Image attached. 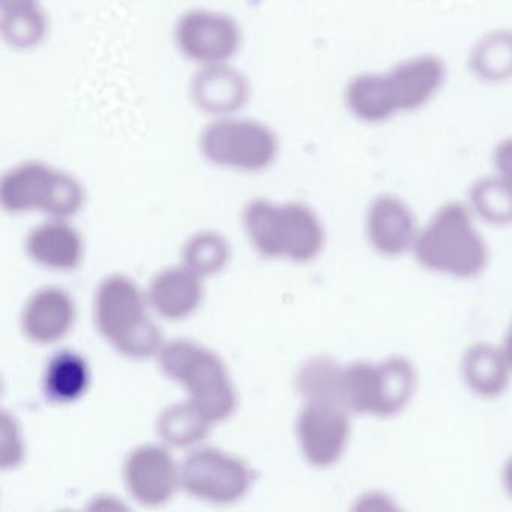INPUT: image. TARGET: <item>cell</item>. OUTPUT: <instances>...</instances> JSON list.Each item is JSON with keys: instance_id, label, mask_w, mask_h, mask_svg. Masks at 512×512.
I'll use <instances>...</instances> for the list:
<instances>
[{"instance_id": "obj_21", "label": "cell", "mask_w": 512, "mask_h": 512, "mask_svg": "<svg viewBox=\"0 0 512 512\" xmlns=\"http://www.w3.org/2000/svg\"><path fill=\"white\" fill-rule=\"evenodd\" d=\"M343 368L328 358L310 359L299 370L296 385L307 401L343 406ZM346 409V407H344Z\"/></svg>"}, {"instance_id": "obj_5", "label": "cell", "mask_w": 512, "mask_h": 512, "mask_svg": "<svg viewBox=\"0 0 512 512\" xmlns=\"http://www.w3.org/2000/svg\"><path fill=\"white\" fill-rule=\"evenodd\" d=\"M416 370L409 359L353 362L343 368V404L349 412L388 416L400 413L416 391Z\"/></svg>"}, {"instance_id": "obj_16", "label": "cell", "mask_w": 512, "mask_h": 512, "mask_svg": "<svg viewBox=\"0 0 512 512\" xmlns=\"http://www.w3.org/2000/svg\"><path fill=\"white\" fill-rule=\"evenodd\" d=\"M200 275L188 266L164 269L149 286V301L158 314L170 320L190 316L202 302Z\"/></svg>"}, {"instance_id": "obj_12", "label": "cell", "mask_w": 512, "mask_h": 512, "mask_svg": "<svg viewBox=\"0 0 512 512\" xmlns=\"http://www.w3.org/2000/svg\"><path fill=\"white\" fill-rule=\"evenodd\" d=\"M367 235L377 253L398 257L415 245L416 218L406 202L394 194H380L367 212Z\"/></svg>"}, {"instance_id": "obj_10", "label": "cell", "mask_w": 512, "mask_h": 512, "mask_svg": "<svg viewBox=\"0 0 512 512\" xmlns=\"http://www.w3.org/2000/svg\"><path fill=\"white\" fill-rule=\"evenodd\" d=\"M383 73L398 115L424 109L446 82L445 62L431 53L410 56Z\"/></svg>"}, {"instance_id": "obj_6", "label": "cell", "mask_w": 512, "mask_h": 512, "mask_svg": "<svg viewBox=\"0 0 512 512\" xmlns=\"http://www.w3.org/2000/svg\"><path fill=\"white\" fill-rule=\"evenodd\" d=\"M97 323L101 334L130 358H148L161 346L160 328L146 316L142 293L133 281L121 275L101 284Z\"/></svg>"}, {"instance_id": "obj_27", "label": "cell", "mask_w": 512, "mask_h": 512, "mask_svg": "<svg viewBox=\"0 0 512 512\" xmlns=\"http://www.w3.org/2000/svg\"><path fill=\"white\" fill-rule=\"evenodd\" d=\"M22 458V442L16 422L4 412L0 418V466L4 469L17 466Z\"/></svg>"}, {"instance_id": "obj_1", "label": "cell", "mask_w": 512, "mask_h": 512, "mask_svg": "<svg viewBox=\"0 0 512 512\" xmlns=\"http://www.w3.org/2000/svg\"><path fill=\"white\" fill-rule=\"evenodd\" d=\"M413 253L428 271L449 277H478L488 263V247L473 223L472 212L461 203L443 205L419 230Z\"/></svg>"}, {"instance_id": "obj_19", "label": "cell", "mask_w": 512, "mask_h": 512, "mask_svg": "<svg viewBox=\"0 0 512 512\" xmlns=\"http://www.w3.org/2000/svg\"><path fill=\"white\" fill-rule=\"evenodd\" d=\"M0 29L5 43L16 50L38 49L49 34V19L41 0H0Z\"/></svg>"}, {"instance_id": "obj_20", "label": "cell", "mask_w": 512, "mask_h": 512, "mask_svg": "<svg viewBox=\"0 0 512 512\" xmlns=\"http://www.w3.org/2000/svg\"><path fill=\"white\" fill-rule=\"evenodd\" d=\"M29 256L53 269H74L82 260L83 244L79 233L65 223H46L32 230L26 242Z\"/></svg>"}, {"instance_id": "obj_18", "label": "cell", "mask_w": 512, "mask_h": 512, "mask_svg": "<svg viewBox=\"0 0 512 512\" xmlns=\"http://www.w3.org/2000/svg\"><path fill=\"white\" fill-rule=\"evenodd\" d=\"M461 371L470 391L490 400L506 391L512 367L503 349L491 344H476L464 353Z\"/></svg>"}, {"instance_id": "obj_15", "label": "cell", "mask_w": 512, "mask_h": 512, "mask_svg": "<svg viewBox=\"0 0 512 512\" xmlns=\"http://www.w3.org/2000/svg\"><path fill=\"white\" fill-rule=\"evenodd\" d=\"M74 316L76 308L70 295L50 287L29 299L23 311V331L35 343H55L70 331Z\"/></svg>"}, {"instance_id": "obj_4", "label": "cell", "mask_w": 512, "mask_h": 512, "mask_svg": "<svg viewBox=\"0 0 512 512\" xmlns=\"http://www.w3.org/2000/svg\"><path fill=\"white\" fill-rule=\"evenodd\" d=\"M167 376L187 388L190 401L211 422L229 418L236 407V395L226 367L215 353L193 341L176 340L160 353Z\"/></svg>"}, {"instance_id": "obj_14", "label": "cell", "mask_w": 512, "mask_h": 512, "mask_svg": "<svg viewBox=\"0 0 512 512\" xmlns=\"http://www.w3.org/2000/svg\"><path fill=\"white\" fill-rule=\"evenodd\" d=\"M191 97L203 112L215 116L233 115L250 100L247 79L229 65L199 68L191 83Z\"/></svg>"}, {"instance_id": "obj_17", "label": "cell", "mask_w": 512, "mask_h": 512, "mask_svg": "<svg viewBox=\"0 0 512 512\" xmlns=\"http://www.w3.org/2000/svg\"><path fill=\"white\" fill-rule=\"evenodd\" d=\"M343 101L347 112L362 124H385L398 116L385 73L356 74L344 88Z\"/></svg>"}, {"instance_id": "obj_25", "label": "cell", "mask_w": 512, "mask_h": 512, "mask_svg": "<svg viewBox=\"0 0 512 512\" xmlns=\"http://www.w3.org/2000/svg\"><path fill=\"white\" fill-rule=\"evenodd\" d=\"M470 65L473 73L485 82L512 79V32H494L479 41Z\"/></svg>"}, {"instance_id": "obj_3", "label": "cell", "mask_w": 512, "mask_h": 512, "mask_svg": "<svg viewBox=\"0 0 512 512\" xmlns=\"http://www.w3.org/2000/svg\"><path fill=\"white\" fill-rule=\"evenodd\" d=\"M0 203L5 211H43L55 218L76 215L85 203L79 179L44 161H25L2 176Z\"/></svg>"}, {"instance_id": "obj_2", "label": "cell", "mask_w": 512, "mask_h": 512, "mask_svg": "<svg viewBox=\"0 0 512 512\" xmlns=\"http://www.w3.org/2000/svg\"><path fill=\"white\" fill-rule=\"evenodd\" d=\"M197 149L212 166L257 173L277 161L281 142L268 122L233 113L209 119L197 134Z\"/></svg>"}, {"instance_id": "obj_24", "label": "cell", "mask_w": 512, "mask_h": 512, "mask_svg": "<svg viewBox=\"0 0 512 512\" xmlns=\"http://www.w3.org/2000/svg\"><path fill=\"white\" fill-rule=\"evenodd\" d=\"M88 383V365L76 353H59L50 362L46 374V392L50 400L56 403L77 400L88 388Z\"/></svg>"}, {"instance_id": "obj_28", "label": "cell", "mask_w": 512, "mask_h": 512, "mask_svg": "<svg viewBox=\"0 0 512 512\" xmlns=\"http://www.w3.org/2000/svg\"><path fill=\"white\" fill-rule=\"evenodd\" d=\"M493 166L496 173L512 181V136L497 143L493 151Z\"/></svg>"}, {"instance_id": "obj_13", "label": "cell", "mask_w": 512, "mask_h": 512, "mask_svg": "<svg viewBox=\"0 0 512 512\" xmlns=\"http://www.w3.org/2000/svg\"><path fill=\"white\" fill-rule=\"evenodd\" d=\"M275 239L278 256L293 262L316 259L325 244V232L317 215L302 203L277 205Z\"/></svg>"}, {"instance_id": "obj_22", "label": "cell", "mask_w": 512, "mask_h": 512, "mask_svg": "<svg viewBox=\"0 0 512 512\" xmlns=\"http://www.w3.org/2000/svg\"><path fill=\"white\" fill-rule=\"evenodd\" d=\"M212 422L191 401L167 407L158 421L161 439L175 448H188L208 436Z\"/></svg>"}, {"instance_id": "obj_8", "label": "cell", "mask_w": 512, "mask_h": 512, "mask_svg": "<svg viewBox=\"0 0 512 512\" xmlns=\"http://www.w3.org/2000/svg\"><path fill=\"white\" fill-rule=\"evenodd\" d=\"M181 484L197 499L226 505L245 496L251 473L239 458L218 449H202L184 461Z\"/></svg>"}, {"instance_id": "obj_29", "label": "cell", "mask_w": 512, "mask_h": 512, "mask_svg": "<svg viewBox=\"0 0 512 512\" xmlns=\"http://www.w3.org/2000/svg\"><path fill=\"white\" fill-rule=\"evenodd\" d=\"M502 481L506 493H508V496L512 499V457H509V460L506 461L505 466H503Z\"/></svg>"}, {"instance_id": "obj_9", "label": "cell", "mask_w": 512, "mask_h": 512, "mask_svg": "<svg viewBox=\"0 0 512 512\" xmlns=\"http://www.w3.org/2000/svg\"><path fill=\"white\" fill-rule=\"evenodd\" d=\"M296 431L308 463L316 467L332 466L349 443V410L338 404L307 401Z\"/></svg>"}, {"instance_id": "obj_23", "label": "cell", "mask_w": 512, "mask_h": 512, "mask_svg": "<svg viewBox=\"0 0 512 512\" xmlns=\"http://www.w3.org/2000/svg\"><path fill=\"white\" fill-rule=\"evenodd\" d=\"M473 214L493 226L512 224V181L496 173L481 179L470 190Z\"/></svg>"}, {"instance_id": "obj_30", "label": "cell", "mask_w": 512, "mask_h": 512, "mask_svg": "<svg viewBox=\"0 0 512 512\" xmlns=\"http://www.w3.org/2000/svg\"><path fill=\"white\" fill-rule=\"evenodd\" d=\"M502 349L512 367V323L511 326H509V331L508 334H506L505 344H503Z\"/></svg>"}, {"instance_id": "obj_26", "label": "cell", "mask_w": 512, "mask_h": 512, "mask_svg": "<svg viewBox=\"0 0 512 512\" xmlns=\"http://www.w3.org/2000/svg\"><path fill=\"white\" fill-rule=\"evenodd\" d=\"M230 248L223 236L202 232L191 238L184 248L185 266L197 275H212L226 266Z\"/></svg>"}, {"instance_id": "obj_7", "label": "cell", "mask_w": 512, "mask_h": 512, "mask_svg": "<svg viewBox=\"0 0 512 512\" xmlns=\"http://www.w3.org/2000/svg\"><path fill=\"white\" fill-rule=\"evenodd\" d=\"M173 44L182 59L197 68L229 65L241 53V23L224 11L194 7L176 19Z\"/></svg>"}, {"instance_id": "obj_11", "label": "cell", "mask_w": 512, "mask_h": 512, "mask_svg": "<svg viewBox=\"0 0 512 512\" xmlns=\"http://www.w3.org/2000/svg\"><path fill=\"white\" fill-rule=\"evenodd\" d=\"M179 479L175 461L160 446H140L125 463L130 493L143 505H163L172 499Z\"/></svg>"}]
</instances>
